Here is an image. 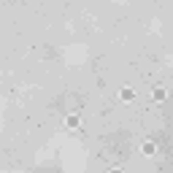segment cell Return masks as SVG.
<instances>
[{"mask_svg":"<svg viewBox=\"0 0 173 173\" xmlns=\"http://www.w3.org/2000/svg\"><path fill=\"white\" fill-rule=\"evenodd\" d=\"M122 97L124 100H133V89H122Z\"/></svg>","mask_w":173,"mask_h":173,"instance_id":"obj_1","label":"cell"},{"mask_svg":"<svg viewBox=\"0 0 173 173\" xmlns=\"http://www.w3.org/2000/svg\"><path fill=\"white\" fill-rule=\"evenodd\" d=\"M154 152V143H143V154H152Z\"/></svg>","mask_w":173,"mask_h":173,"instance_id":"obj_2","label":"cell"},{"mask_svg":"<svg viewBox=\"0 0 173 173\" xmlns=\"http://www.w3.org/2000/svg\"><path fill=\"white\" fill-rule=\"evenodd\" d=\"M111 173H122V171H119V168H114V171H111Z\"/></svg>","mask_w":173,"mask_h":173,"instance_id":"obj_3","label":"cell"}]
</instances>
